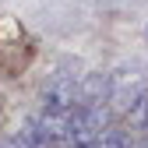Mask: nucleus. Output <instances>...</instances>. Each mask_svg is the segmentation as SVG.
Wrapping results in <instances>:
<instances>
[{
    "label": "nucleus",
    "mask_w": 148,
    "mask_h": 148,
    "mask_svg": "<svg viewBox=\"0 0 148 148\" xmlns=\"http://www.w3.org/2000/svg\"><path fill=\"white\" fill-rule=\"evenodd\" d=\"M78 106V81L71 74H57L42 88V113L46 116H67Z\"/></svg>",
    "instance_id": "nucleus-1"
},
{
    "label": "nucleus",
    "mask_w": 148,
    "mask_h": 148,
    "mask_svg": "<svg viewBox=\"0 0 148 148\" xmlns=\"http://www.w3.org/2000/svg\"><path fill=\"white\" fill-rule=\"evenodd\" d=\"M18 138H21L28 148H46L49 141H46V134H42V123H39V116H32L25 127H21V134H18Z\"/></svg>",
    "instance_id": "nucleus-2"
},
{
    "label": "nucleus",
    "mask_w": 148,
    "mask_h": 148,
    "mask_svg": "<svg viewBox=\"0 0 148 148\" xmlns=\"http://www.w3.org/2000/svg\"><path fill=\"white\" fill-rule=\"evenodd\" d=\"M0 148H28V145H25L21 138H7V141H4V145H0Z\"/></svg>",
    "instance_id": "nucleus-3"
},
{
    "label": "nucleus",
    "mask_w": 148,
    "mask_h": 148,
    "mask_svg": "<svg viewBox=\"0 0 148 148\" xmlns=\"http://www.w3.org/2000/svg\"><path fill=\"white\" fill-rule=\"evenodd\" d=\"M141 127H145V131H148V109H145V116H141Z\"/></svg>",
    "instance_id": "nucleus-4"
}]
</instances>
